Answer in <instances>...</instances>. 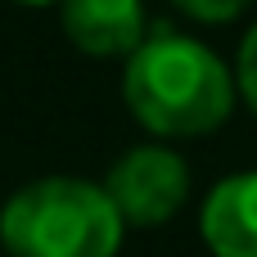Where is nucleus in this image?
<instances>
[{"mask_svg": "<svg viewBox=\"0 0 257 257\" xmlns=\"http://www.w3.org/2000/svg\"><path fill=\"white\" fill-rule=\"evenodd\" d=\"M122 99L131 117L158 140L212 136L239 104L221 54L172 23H154L149 36L126 54Z\"/></svg>", "mask_w": 257, "mask_h": 257, "instance_id": "nucleus-1", "label": "nucleus"}, {"mask_svg": "<svg viewBox=\"0 0 257 257\" xmlns=\"http://www.w3.org/2000/svg\"><path fill=\"white\" fill-rule=\"evenodd\" d=\"M122 230L104 185L81 176H36L0 208V244L9 257H117Z\"/></svg>", "mask_w": 257, "mask_h": 257, "instance_id": "nucleus-2", "label": "nucleus"}, {"mask_svg": "<svg viewBox=\"0 0 257 257\" xmlns=\"http://www.w3.org/2000/svg\"><path fill=\"white\" fill-rule=\"evenodd\" d=\"M108 203L117 208L122 226H163L172 221L185 199H190V163L163 145V140H145V145H131L126 154L113 158L108 176L99 181Z\"/></svg>", "mask_w": 257, "mask_h": 257, "instance_id": "nucleus-3", "label": "nucleus"}, {"mask_svg": "<svg viewBox=\"0 0 257 257\" xmlns=\"http://www.w3.org/2000/svg\"><path fill=\"white\" fill-rule=\"evenodd\" d=\"M63 36L90 59H126L145 36V0H59Z\"/></svg>", "mask_w": 257, "mask_h": 257, "instance_id": "nucleus-4", "label": "nucleus"}, {"mask_svg": "<svg viewBox=\"0 0 257 257\" xmlns=\"http://www.w3.org/2000/svg\"><path fill=\"white\" fill-rule=\"evenodd\" d=\"M199 235L212 257H257V167L235 172L208 190Z\"/></svg>", "mask_w": 257, "mask_h": 257, "instance_id": "nucleus-5", "label": "nucleus"}, {"mask_svg": "<svg viewBox=\"0 0 257 257\" xmlns=\"http://www.w3.org/2000/svg\"><path fill=\"white\" fill-rule=\"evenodd\" d=\"M230 77H235V99H244L248 113L257 117V23L239 41V54H235V72Z\"/></svg>", "mask_w": 257, "mask_h": 257, "instance_id": "nucleus-6", "label": "nucleus"}, {"mask_svg": "<svg viewBox=\"0 0 257 257\" xmlns=\"http://www.w3.org/2000/svg\"><path fill=\"white\" fill-rule=\"evenodd\" d=\"M172 5L194 23H235L253 0H172Z\"/></svg>", "mask_w": 257, "mask_h": 257, "instance_id": "nucleus-7", "label": "nucleus"}, {"mask_svg": "<svg viewBox=\"0 0 257 257\" xmlns=\"http://www.w3.org/2000/svg\"><path fill=\"white\" fill-rule=\"evenodd\" d=\"M18 5H36L41 9V5H59V0H18Z\"/></svg>", "mask_w": 257, "mask_h": 257, "instance_id": "nucleus-8", "label": "nucleus"}]
</instances>
